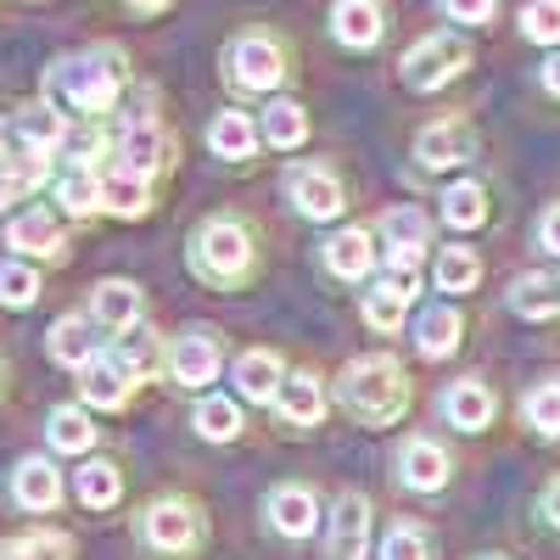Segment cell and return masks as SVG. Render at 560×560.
<instances>
[{"instance_id": "obj_1", "label": "cell", "mask_w": 560, "mask_h": 560, "mask_svg": "<svg viewBox=\"0 0 560 560\" xmlns=\"http://www.w3.org/2000/svg\"><path fill=\"white\" fill-rule=\"evenodd\" d=\"M124 51L118 45H90V51H73L62 62H51V73H45V102H51L57 113H79V118H102L118 107L124 96Z\"/></svg>"}, {"instance_id": "obj_2", "label": "cell", "mask_w": 560, "mask_h": 560, "mask_svg": "<svg viewBox=\"0 0 560 560\" xmlns=\"http://www.w3.org/2000/svg\"><path fill=\"white\" fill-rule=\"evenodd\" d=\"M342 404L353 409V420H364V427H387V420H398L404 404H409L404 364L387 359V353L353 359V364L342 370Z\"/></svg>"}, {"instance_id": "obj_3", "label": "cell", "mask_w": 560, "mask_h": 560, "mask_svg": "<svg viewBox=\"0 0 560 560\" xmlns=\"http://www.w3.org/2000/svg\"><path fill=\"white\" fill-rule=\"evenodd\" d=\"M219 68H224V79L236 84V90H253V96H269V90H280L287 84V45H280L275 34H264V28H247V34H236L219 51Z\"/></svg>"}, {"instance_id": "obj_4", "label": "cell", "mask_w": 560, "mask_h": 560, "mask_svg": "<svg viewBox=\"0 0 560 560\" xmlns=\"http://www.w3.org/2000/svg\"><path fill=\"white\" fill-rule=\"evenodd\" d=\"M191 264H197V275L208 280V287H236V280L253 269V236H247V224L208 219L197 230V242H191Z\"/></svg>"}, {"instance_id": "obj_5", "label": "cell", "mask_w": 560, "mask_h": 560, "mask_svg": "<svg viewBox=\"0 0 560 560\" xmlns=\"http://www.w3.org/2000/svg\"><path fill=\"white\" fill-rule=\"evenodd\" d=\"M465 68H471V45H465L454 28H438V34H427V39H415L409 51H404V62H398L404 84L420 90V96H432V90L454 84Z\"/></svg>"}, {"instance_id": "obj_6", "label": "cell", "mask_w": 560, "mask_h": 560, "mask_svg": "<svg viewBox=\"0 0 560 560\" xmlns=\"http://www.w3.org/2000/svg\"><path fill=\"white\" fill-rule=\"evenodd\" d=\"M287 197H292V208L303 213V219H337L342 208H348V197H342V179L325 168V163H298V168H287Z\"/></svg>"}, {"instance_id": "obj_7", "label": "cell", "mask_w": 560, "mask_h": 560, "mask_svg": "<svg viewBox=\"0 0 560 560\" xmlns=\"http://www.w3.org/2000/svg\"><path fill=\"white\" fill-rule=\"evenodd\" d=\"M163 163H168V135H163V124H158L147 107L129 113L124 129H118V168H129V174H140V179H152Z\"/></svg>"}, {"instance_id": "obj_8", "label": "cell", "mask_w": 560, "mask_h": 560, "mask_svg": "<svg viewBox=\"0 0 560 560\" xmlns=\"http://www.w3.org/2000/svg\"><path fill=\"white\" fill-rule=\"evenodd\" d=\"M331 34L348 51H376L387 34V7L382 0H337L331 7Z\"/></svg>"}, {"instance_id": "obj_9", "label": "cell", "mask_w": 560, "mask_h": 560, "mask_svg": "<svg viewBox=\"0 0 560 560\" xmlns=\"http://www.w3.org/2000/svg\"><path fill=\"white\" fill-rule=\"evenodd\" d=\"M370 549V499L342 493L331 510V538H325V560H364Z\"/></svg>"}, {"instance_id": "obj_10", "label": "cell", "mask_w": 560, "mask_h": 560, "mask_svg": "<svg viewBox=\"0 0 560 560\" xmlns=\"http://www.w3.org/2000/svg\"><path fill=\"white\" fill-rule=\"evenodd\" d=\"M140 538H147L158 555H179L197 544V510L179 504V499H158L147 510V522H140Z\"/></svg>"}, {"instance_id": "obj_11", "label": "cell", "mask_w": 560, "mask_h": 560, "mask_svg": "<svg viewBox=\"0 0 560 560\" xmlns=\"http://www.w3.org/2000/svg\"><path fill=\"white\" fill-rule=\"evenodd\" d=\"M415 158H420V168H454V163H465V158H471V124H465V118L427 124L415 135Z\"/></svg>"}, {"instance_id": "obj_12", "label": "cell", "mask_w": 560, "mask_h": 560, "mask_svg": "<svg viewBox=\"0 0 560 560\" xmlns=\"http://www.w3.org/2000/svg\"><path fill=\"white\" fill-rule=\"evenodd\" d=\"M168 376H174L179 387H208V382L219 376V342H213L208 331L174 337V348H168Z\"/></svg>"}, {"instance_id": "obj_13", "label": "cell", "mask_w": 560, "mask_h": 560, "mask_svg": "<svg viewBox=\"0 0 560 560\" xmlns=\"http://www.w3.org/2000/svg\"><path fill=\"white\" fill-rule=\"evenodd\" d=\"M79 393H84V404H96V409H124V398H129V382H135V370L118 359V353H96L84 370H79Z\"/></svg>"}, {"instance_id": "obj_14", "label": "cell", "mask_w": 560, "mask_h": 560, "mask_svg": "<svg viewBox=\"0 0 560 560\" xmlns=\"http://www.w3.org/2000/svg\"><path fill=\"white\" fill-rule=\"evenodd\" d=\"M258 124L247 118V113H236V107H224V113H213V124H208V152L213 158H224V163H247L253 152H258Z\"/></svg>"}, {"instance_id": "obj_15", "label": "cell", "mask_w": 560, "mask_h": 560, "mask_svg": "<svg viewBox=\"0 0 560 560\" xmlns=\"http://www.w3.org/2000/svg\"><path fill=\"white\" fill-rule=\"evenodd\" d=\"M398 477L415 488V493H438L448 482V454L432 443V438H409L398 448Z\"/></svg>"}, {"instance_id": "obj_16", "label": "cell", "mask_w": 560, "mask_h": 560, "mask_svg": "<svg viewBox=\"0 0 560 560\" xmlns=\"http://www.w3.org/2000/svg\"><path fill=\"white\" fill-rule=\"evenodd\" d=\"M12 135H18V147H23L28 158H51L62 140H68V118H62L51 102H39V107H23V113H18Z\"/></svg>"}, {"instance_id": "obj_17", "label": "cell", "mask_w": 560, "mask_h": 560, "mask_svg": "<svg viewBox=\"0 0 560 560\" xmlns=\"http://www.w3.org/2000/svg\"><path fill=\"white\" fill-rule=\"evenodd\" d=\"M7 247L34 253V258H57V253H62V224H57V213H51V208L18 213V219L7 224Z\"/></svg>"}, {"instance_id": "obj_18", "label": "cell", "mask_w": 560, "mask_h": 560, "mask_svg": "<svg viewBox=\"0 0 560 560\" xmlns=\"http://www.w3.org/2000/svg\"><path fill=\"white\" fill-rule=\"evenodd\" d=\"M438 409H443V420H448L454 432H482L488 420H493V393L482 382H454L438 398Z\"/></svg>"}, {"instance_id": "obj_19", "label": "cell", "mask_w": 560, "mask_h": 560, "mask_svg": "<svg viewBox=\"0 0 560 560\" xmlns=\"http://www.w3.org/2000/svg\"><path fill=\"white\" fill-rule=\"evenodd\" d=\"M264 510H269L275 533H287V538H308L314 522H319V504H314L308 488H269Z\"/></svg>"}, {"instance_id": "obj_20", "label": "cell", "mask_w": 560, "mask_h": 560, "mask_svg": "<svg viewBox=\"0 0 560 560\" xmlns=\"http://www.w3.org/2000/svg\"><path fill=\"white\" fill-rule=\"evenodd\" d=\"M12 499L23 510H57L62 504V477L51 459H23L12 471Z\"/></svg>"}, {"instance_id": "obj_21", "label": "cell", "mask_w": 560, "mask_h": 560, "mask_svg": "<svg viewBox=\"0 0 560 560\" xmlns=\"http://www.w3.org/2000/svg\"><path fill=\"white\" fill-rule=\"evenodd\" d=\"M459 337H465V319L448 303H438V308H427V314L415 319V348L427 353V359H448L459 348Z\"/></svg>"}, {"instance_id": "obj_22", "label": "cell", "mask_w": 560, "mask_h": 560, "mask_svg": "<svg viewBox=\"0 0 560 560\" xmlns=\"http://www.w3.org/2000/svg\"><path fill=\"white\" fill-rule=\"evenodd\" d=\"M258 135H264V147H275V152H292V147H303L308 140V113L298 107V102H269L264 113H258Z\"/></svg>"}, {"instance_id": "obj_23", "label": "cell", "mask_w": 560, "mask_h": 560, "mask_svg": "<svg viewBox=\"0 0 560 560\" xmlns=\"http://www.w3.org/2000/svg\"><path fill=\"white\" fill-rule=\"evenodd\" d=\"M376 253H370V230H337L331 242H325V269L337 280H364Z\"/></svg>"}, {"instance_id": "obj_24", "label": "cell", "mask_w": 560, "mask_h": 560, "mask_svg": "<svg viewBox=\"0 0 560 560\" xmlns=\"http://www.w3.org/2000/svg\"><path fill=\"white\" fill-rule=\"evenodd\" d=\"M90 314H96V325H107V331H129L140 319V292L129 280H102V287L90 292Z\"/></svg>"}, {"instance_id": "obj_25", "label": "cell", "mask_w": 560, "mask_h": 560, "mask_svg": "<svg viewBox=\"0 0 560 560\" xmlns=\"http://www.w3.org/2000/svg\"><path fill=\"white\" fill-rule=\"evenodd\" d=\"M102 208H113L118 219H140V213L152 208V179H140L129 168L102 174Z\"/></svg>"}, {"instance_id": "obj_26", "label": "cell", "mask_w": 560, "mask_h": 560, "mask_svg": "<svg viewBox=\"0 0 560 560\" xmlns=\"http://www.w3.org/2000/svg\"><path fill=\"white\" fill-rule=\"evenodd\" d=\"M51 359L57 364H73V370H84L90 359H96V331H90L84 314H68V319L51 325Z\"/></svg>"}, {"instance_id": "obj_27", "label": "cell", "mask_w": 560, "mask_h": 560, "mask_svg": "<svg viewBox=\"0 0 560 560\" xmlns=\"http://www.w3.org/2000/svg\"><path fill=\"white\" fill-rule=\"evenodd\" d=\"M236 387H242V398H253V404H269V398H280V359L275 353H242L236 359Z\"/></svg>"}, {"instance_id": "obj_28", "label": "cell", "mask_w": 560, "mask_h": 560, "mask_svg": "<svg viewBox=\"0 0 560 560\" xmlns=\"http://www.w3.org/2000/svg\"><path fill=\"white\" fill-rule=\"evenodd\" d=\"M510 308L527 314V319L560 314V275H522L516 287H510Z\"/></svg>"}, {"instance_id": "obj_29", "label": "cell", "mask_w": 560, "mask_h": 560, "mask_svg": "<svg viewBox=\"0 0 560 560\" xmlns=\"http://www.w3.org/2000/svg\"><path fill=\"white\" fill-rule=\"evenodd\" d=\"M57 202L73 213V219H90L102 208V174H90V163H73L62 179H57Z\"/></svg>"}, {"instance_id": "obj_30", "label": "cell", "mask_w": 560, "mask_h": 560, "mask_svg": "<svg viewBox=\"0 0 560 560\" xmlns=\"http://www.w3.org/2000/svg\"><path fill=\"white\" fill-rule=\"evenodd\" d=\"M488 219V191L477 179H459V185H448L443 191V224L448 230H477Z\"/></svg>"}, {"instance_id": "obj_31", "label": "cell", "mask_w": 560, "mask_h": 560, "mask_svg": "<svg viewBox=\"0 0 560 560\" xmlns=\"http://www.w3.org/2000/svg\"><path fill=\"white\" fill-rule=\"evenodd\" d=\"M409 292H415L409 280H382V287L364 298V319L376 325V331H398V325H404V308H409Z\"/></svg>"}, {"instance_id": "obj_32", "label": "cell", "mask_w": 560, "mask_h": 560, "mask_svg": "<svg viewBox=\"0 0 560 560\" xmlns=\"http://www.w3.org/2000/svg\"><path fill=\"white\" fill-rule=\"evenodd\" d=\"M280 415L292 420V427H314V420L325 415V393L314 376H292V382H280Z\"/></svg>"}, {"instance_id": "obj_33", "label": "cell", "mask_w": 560, "mask_h": 560, "mask_svg": "<svg viewBox=\"0 0 560 560\" xmlns=\"http://www.w3.org/2000/svg\"><path fill=\"white\" fill-rule=\"evenodd\" d=\"M45 163H51V158H0V208H12L18 197H28L34 191V185L45 179Z\"/></svg>"}, {"instance_id": "obj_34", "label": "cell", "mask_w": 560, "mask_h": 560, "mask_svg": "<svg viewBox=\"0 0 560 560\" xmlns=\"http://www.w3.org/2000/svg\"><path fill=\"white\" fill-rule=\"evenodd\" d=\"M482 280V258L471 247H443L438 258V292H471Z\"/></svg>"}, {"instance_id": "obj_35", "label": "cell", "mask_w": 560, "mask_h": 560, "mask_svg": "<svg viewBox=\"0 0 560 560\" xmlns=\"http://www.w3.org/2000/svg\"><path fill=\"white\" fill-rule=\"evenodd\" d=\"M118 493H124V482H118V465H107V459H90L84 471H79V499H84L90 510H107V504H118Z\"/></svg>"}, {"instance_id": "obj_36", "label": "cell", "mask_w": 560, "mask_h": 560, "mask_svg": "<svg viewBox=\"0 0 560 560\" xmlns=\"http://www.w3.org/2000/svg\"><path fill=\"white\" fill-rule=\"evenodd\" d=\"M197 432L208 438V443H230L242 432V409L230 404V398H202L197 404Z\"/></svg>"}, {"instance_id": "obj_37", "label": "cell", "mask_w": 560, "mask_h": 560, "mask_svg": "<svg viewBox=\"0 0 560 560\" xmlns=\"http://www.w3.org/2000/svg\"><path fill=\"white\" fill-rule=\"evenodd\" d=\"M382 236H387L393 247H427V242H432V219L420 213V208H393V213L382 219Z\"/></svg>"}, {"instance_id": "obj_38", "label": "cell", "mask_w": 560, "mask_h": 560, "mask_svg": "<svg viewBox=\"0 0 560 560\" xmlns=\"http://www.w3.org/2000/svg\"><path fill=\"white\" fill-rule=\"evenodd\" d=\"M90 443H96V427H90V415H84V409H57V415H51V448H62V454H84Z\"/></svg>"}, {"instance_id": "obj_39", "label": "cell", "mask_w": 560, "mask_h": 560, "mask_svg": "<svg viewBox=\"0 0 560 560\" xmlns=\"http://www.w3.org/2000/svg\"><path fill=\"white\" fill-rule=\"evenodd\" d=\"M522 39L560 45V0H527L522 7Z\"/></svg>"}, {"instance_id": "obj_40", "label": "cell", "mask_w": 560, "mask_h": 560, "mask_svg": "<svg viewBox=\"0 0 560 560\" xmlns=\"http://www.w3.org/2000/svg\"><path fill=\"white\" fill-rule=\"evenodd\" d=\"M0 560H68V538L62 533H28L0 544Z\"/></svg>"}, {"instance_id": "obj_41", "label": "cell", "mask_w": 560, "mask_h": 560, "mask_svg": "<svg viewBox=\"0 0 560 560\" xmlns=\"http://www.w3.org/2000/svg\"><path fill=\"white\" fill-rule=\"evenodd\" d=\"M527 420H533L544 438H560V376L527 393Z\"/></svg>"}, {"instance_id": "obj_42", "label": "cell", "mask_w": 560, "mask_h": 560, "mask_svg": "<svg viewBox=\"0 0 560 560\" xmlns=\"http://www.w3.org/2000/svg\"><path fill=\"white\" fill-rule=\"evenodd\" d=\"M39 298V275L28 264H0V303L7 308H28Z\"/></svg>"}, {"instance_id": "obj_43", "label": "cell", "mask_w": 560, "mask_h": 560, "mask_svg": "<svg viewBox=\"0 0 560 560\" xmlns=\"http://www.w3.org/2000/svg\"><path fill=\"white\" fill-rule=\"evenodd\" d=\"M438 12L459 28H482V23H493V0H438Z\"/></svg>"}, {"instance_id": "obj_44", "label": "cell", "mask_w": 560, "mask_h": 560, "mask_svg": "<svg viewBox=\"0 0 560 560\" xmlns=\"http://www.w3.org/2000/svg\"><path fill=\"white\" fill-rule=\"evenodd\" d=\"M382 560H432V549H427V538H420L415 527H393L387 544H382Z\"/></svg>"}, {"instance_id": "obj_45", "label": "cell", "mask_w": 560, "mask_h": 560, "mask_svg": "<svg viewBox=\"0 0 560 560\" xmlns=\"http://www.w3.org/2000/svg\"><path fill=\"white\" fill-rule=\"evenodd\" d=\"M538 247L560 258V202H555V208H549V213L538 219Z\"/></svg>"}, {"instance_id": "obj_46", "label": "cell", "mask_w": 560, "mask_h": 560, "mask_svg": "<svg viewBox=\"0 0 560 560\" xmlns=\"http://www.w3.org/2000/svg\"><path fill=\"white\" fill-rule=\"evenodd\" d=\"M544 90H549V96H560V51L544 62Z\"/></svg>"}, {"instance_id": "obj_47", "label": "cell", "mask_w": 560, "mask_h": 560, "mask_svg": "<svg viewBox=\"0 0 560 560\" xmlns=\"http://www.w3.org/2000/svg\"><path fill=\"white\" fill-rule=\"evenodd\" d=\"M544 516L560 527V482H549V493H544Z\"/></svg>"}, {"instance_id": "obj_48", "label": "cell", "mask_w": 560, "mask_h": 560, "mask_svg": "<svg viewBox=\"0 0 560 560\" xmlns=\"http://www.w3.org/2000/svg\"><path fill=\"white\" fill-rule=\"evenodd\" d=\"M129 7H135V12H163L168 0H129Z\"/></svg>"}, {"instance_id": "obj_49", "label": "cell", "mask_w": 560, "mask_h": 560, "mask_svg": "<svg viewBox=\"0 0 560 560\" xmlns=\"http://www.w3.org/2000/svg\"><path fill=\"white\" fill-rule=\"evenodd\" d=\"M7 135H12V129H7V118H0V147H7Z\"/></svg>"}]
</instances>
